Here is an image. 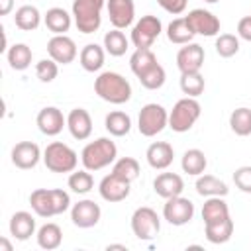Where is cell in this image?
Wrapping results in <instances>:
<instances>
[{
	"instance_id": "obj_1",
	"label": "cell",
	"mask_w": 251,
	"mask_h": 251,
	"mask_svg": "<svg viewBox=\"0 0 251 251\" xmlns=\"http://www.w3.org/2000/svg\"><path fill=\"white\" fill-rule=\"evenodd\" d=\"M29 206L39 218H53L69 210L71 196L63 188H37L29 194Z\"/></svg>"
},
{
	"instance_id": "obj_2",
	"label": "cell",
	"mask_w": 251,
	"mask_h": 251,
	"mask_svg": "<svg viewBox=\"0 0 251 251\" xmlns=\"http://www.w3.org/2000/svg\"><path fill=\"white\" fill-rule=\"evenodd\" d=\"M94 92L110 104H126L131 98V84L120 73L104 71L94 80Z\"/></svg>"
},
{
	"instance_id": "obj_3",
	"label": "cell",
	"mask_w": 251,
	"mask_h": 251,
	"mask_svg": "<svg viewBox=\"0 0 251 251\" xmlns=\"http://www.w3.org/2000/svg\"><path fill=\"white\" fill-rule=\"evenodd\" d=\"M116 157H118V147L110 137H98V139L86 143L80 153L82 167L88 169L90 173L106 169L108 165H112L116 161Z\"/></svg>"
},
{
	"instance_id": "obj_4",
	"label": "cell",
	"mask_w": 251,
	"mask_h": 251,
	"mask_svg": "<svg viewBox=\"0 0 251 251\" xmlns=\"http://www.w3.org/2000/svg\"><path fill=\"white\" fill-rule=\"evenodd\" d=\"M106 0H73V20L78 31L94 33L102 24V8Z\"/></svg>"
},
{
	"instance_id": "obj_5",
	"label": "cell",
	"mask_w": 251,
	"mask_h": 251,
	"mask_svg": "<svg viewBox=\"0 0 251 251\" xmlns=\"http://www.w3.org/2000/svg\"><path fill=\"white\" fill-rule=\"evenodd\" d=\"M43 163L51 173H73L78 165V155L63 141H53L43 149Z\"/></svg>"
},
{
	"instance_id": "obj_6",
	"label": "cell",
	"mask_w": 251,
	"mask_h": 251,
	"mask_svg": "<svg viewBox=\"0 0 251 251\" xmlns=\"http://www.w3.org/2000/svg\"><path fill=\"white\" fill-rule=\"evenodd\" d=\"M200 114H202L200 102L196 98L184 96L173 106V110L169 114V127L173 131H176V133H184L196 124Z\"/></svg>"
},
{
	"instance_id": "obj_7",
	"label": "cell",
	"mask_w": 251,
	"mask_h": 251,
	"mask_svg": "<svg viewBox=\"0 0 251 251\" xmlns=\"http://www.w3.org/2000/svg\"><path fill=\"white\" fill-rule=\"evenodd\" d=\"M169 126V112L157 104V102H149L139 110L137 116V129L143 137H155L157 133H161L165 127Z\"/></svg>"
},
{
	"instance_id": "obj_8",
	"label": "cell",
	"mask_w": 251,
	"mask_h": 251,
	"mask_svg": "<svg viewBox=\"0 0 251 251\" xmlns=\"http://www.w3.org/2000/svg\"><path fill=\"white\" fill-rule=\"evenodd\" d=\"M163 31V24L157 16H141L133 27H131V35H129V41L133 43L135 49H151L153 41L161 35Z\"/></svg>"
},
{
	"instance_id": "obj_9",
	"label": "cell",
	"mask_w": 251,
	"mask_h": 251,
	"mask_svg": "<svg viewBox=\"0 0 251 251\" xmlns=\"http://www.w3.org/2000/svg\"><path fill=\"white\" fill-rule=\"evenodd\" d=\"M131 231L141 241H149V239L157 237V233L161 231V220H159L157 212L149 206L137 208L131 214Z\"/></svg>"
},
{
	"instance_id": "obj_10",
	"label": "cell",
	"mask_w": 251,
	"mask_h": 251,
	"mask_svg": "<svg viewBox=\"0 0 251 251\" xmlns=\"http://www.w3.org/2000/svg\"><path fill=\"white\" fill-rule=\"evenodd\" d=\"M163 218L171 226H186L194 218V204H192V200L182 198V196L167 198V202L163 206Z\"/></svg>"
},
{
	"instance_id": "obj_11",
	"label": "cell",
	"mask_w": 251,
	"mask_h": 251,
	"mask_svg": "<svg viewBox=\"0 0 251 251\" xmlns=\"http://www.w3.org/2000/svg\"><path fill=\"white\" fill-rule=\"evenodd\" d=\"M190 29L196 35H206V37H214L220 33V20L204 8H194L188 12V16H184Z\"/></svg>"
},
{
	"instance_id": "obj_12",
	"label": "cell",
	"mask_w": 251,
	"mask_h": 251,
	"mask_svg": "<svg viewBox=\"0 0 251 251\" xmlns=\"http://www.w3.org/2000/svg\"><path fill=\"white\" fill-rule=\"evenodd\" d=\"M100 216H102V210L100 206L94 202V200H78L76 204H73L71 208V222L80 227V229H88V227H94L98 222H100Z\"/></svg>"
},
{
	"instance_id": "obj_13",
	"label": "cell",
	"mask_w": 251,
	"mask_h": 251,
	"mask_svg": "<svg viewBox=\"0 0 251 251\" xmlns=\"http://www.w3.org/2000/svg\"><path fill=\"white\" fill-rule=\"evenodd\" d=\"M47 53L49 57L59 63V65H69L76 59L78 55V49H76V43L69 37V35H53L49 41H47Z\"/></svg>"
},
{
	"instance_id": "obj_14",
	"label": "cell",
	"mask_w": 251,
	"mask_h": 251,
	"mask_svg": "<svg viewBox=\"0 0 251 251\" xmlns=\"http://www.w3.org/2000/svg\"><path fill=\"white\" fill-rule=\"evenodd\" d=\"M10 157H12L14 167H18L22 171H27V169L37 167L39 159H43L39 145L33 143V141H20V143H16L12 147V155Z\"/></svg>"
},
{
	"instance_id": "obj_15",
	"label": "cell",
	"mask_w": 251,
	"mask_h": 251,
	"mask_svg": "<svg viewBox=\"0 0 251 251\" xmlns=\"http://www.w3.org/2000/svg\"><path fill=\"white\" fill-rule=\"evenodd\" d=\"M204 47L198 43H186L176 53V67L180 73H198L204 65Z\"/></svg>"
},
{
	"instance_id": "obj_16",
	"label": "cell",
	"mask_w": 251,
	"mask_h": 251,
	"mask_svg": "<svg viewBox=\"0 0 251 251\" xmlns=\"http://www.w3.org/2000/svg\"><path fill=\"white\" fill-rule=\"evenodd\" d=\"M35 124H37V127L43 135L53 137V135H59L63 131V127L67 126V118L63 116V112L59 108L45 106V108L39 110V114L35 118Z\"/></svg>"
},
{
	"instance_id": "obj_17",
	"label": "cell",
	"mask_w": 251,
	"mask_h": 251,
	"mask_svg": "<svg viewBox=\"0 0 251 251\" xmlns=\"http://www.w3.org/2000/svg\"><path fill=\"white\" fill-rule=\"evenodd\" d=\"M110 24L116 29H126L133 24L135 18V4L133 0H108L106 2Z\"/></svg>"
},
{
	"instance_id": "obj_18",
	"label": "cell",
	"mask_w": 251,
	"mask_h": 251,
	"mask_svg": "<svg viewBox=\"0 0 251 251\" xmlns=\"http://www.w3.org/2000/svg\"><path fill=\"white\" fill-rule=\"evenodd\" d=\"M129 184H131V182H127V180L116 176L114 173H110V175H106V176L100 180L98 192H100V196H102L106 202H122V200H126V198L129 196V190H131Z\"/></svg>"
},
{
	"instance_id": "obj_19",
	"label": "cell",
	"mask_w": 251,
	"mask_h": 251,
	"mask_svg": "<svg viewBox=\"0 0 251 251\" xmlns=\"http://www.w3.org/2000/svg\"><path fill=\"white\" fill-rule=\"evenodd\" d=\"M67 127L75 139L84 141L92 133V118L84 108H73L67 114Z\"/></svg>"
},
{
	"instance_id": "obj_20",
	"label": "cell",
	"mask_w": 251,
	"mask_h": 251,
	"mask_svg": "<svg viewBox=\"0 0 251 251\" xmlns=\"http://www.w3.org/2000/svg\"><path fill=\"white\" fill-rule=\"evenodd\" d=\"M145 157H147V163H149L151 169L165 171L167 167H171V163L175 159V149L167 141H155V143H151L147 147Z\"/></svg>"
},
{
	"instance_id": "obj_21",
	"label": "cell",
	"mask_w": 251,
	"mask_h": 251,
	"mask_svg": "<svg viewBox=\"0 0 251 251\" xmlns=\"http://www.w3.org/2000/svg\"><path fill=\"white\" fill-rule=\"evenodd\" d=\"M153 190L157 192V196H161L165 200L167 198H175V196H180L182 194L184 180L176 173H161L153 180Z\"/></svg>"
},
{
	"instance_id": "obj_22",
	"label": "cell",
	"mask_w": 251,
	"mask_h": 251,
	"mask_svg": "<svg viewBox=\"0 0 251 251\" xmlns=\"http://www.w3.org/2000/svg\"><path fill=\"white\" fill-rule=\"evenodd\" d=\"M10 233L18 241L29 239L35 233V218L25 210H20V212L12 214V218H10Z\"/></svg>"
},
{
	"instance_id": "obj_23",
	"label": "cell",
	"mask_w": 251,
	"mask_h": 251,
	"mask_svg": "<svg viewBox=\"0 0 251 251\" xmlns=\"http://www.w3.org/2000/svg\"><path fill=\"white\" fill-rule=\"evenodd\" d=\"M43 22H45V27L53 33V35H63L65 31L71 29V24H73V14H69L65 8H49L43 16Z\"/></svg>"
},
{
	"instance_id": "obj_24",
	"label": "cell",
	"mask_w": 251,
	"mask_h": 251,
	"mask_svg": "<svg viewBox=\"0 0 251 251\" xmlns=\"http://www.w3.org/2000/svg\"><path fill=\"white\" fill-rule=\"evenodd\" d=\"M104 59H106V49L100 47L98 43H88L80 49L78 53V61H80V67L86 71V73H96L104 67Z\"/></svg>"
},
{
	"instance_id": "obj_25",
	"label": "cell",
	"mask_w": 251,
	"mask_h": 251,
	"mask_svg": "<svg viewBox=\"0 0 251 251\" xmlns=\"http://www.w3.org/2000/svg\"><path fill=\"white\" fill-rule=\"evenodd\" d=\"M194 186H196V192L200 196H204V198H210V196H226L229 192V188H227V184L224 180H220L214 175H204V173L198 175Z\"/></svg>"
},
{
	"instance_id": "obj_26",
	"label": "cell",
	"mask_w": 251,
	"mask_h": 251,
	"mask_svg": "<svg viewBox=\"0 0 251 251\" xmlns=\"http://www.w3.org/2000/svg\"><path fill=\"white\" fill-rule=\"evenodd\" d=\"M229 218V208L227 202L224 200V196H210L206 198L204 206H202V220L204 224H214L220 220Z\"/></svg>"
},
{
	"instance_id": "obj_27",
	"label": "cell",
	"mask_w": 251,
	"mask_h": 251,
	"mask_svg": "<svg viewBox=\"0 0 251 251\" xmlns=\"http://www.w3.org/2000/svg\"><path fill=\"white\" fill-rule=\"evenodd\" d=\"M204 235L214 245L229 241L231 235H233V220L226 218V220H220V222H214V224H204Z\"/></svg>"
},
{
	"instance_id": "obj_28",
	"label": "cell",
	"mask_w": 251,
	"mask_h": 251,
	"mask_svg": "<svg viewBox=\"0 0 251 251\" xmlns=\"http://www.w3.org/2000/svg\"><path fill=\"white\" fill-rule=\"evenodd\" d=\"M14 24H16V27L22 29V31H33V29H37L39 24H41V14H39V10H37L35 6L24 4V6H20V8L16 10V14H14Z\"/></svg>"
},
{
	"instance_id": "obj_29",
	"label": "cell",
	"mask_w": 251,
	"mask_h": 251,
	"mask_svg": "<svg viewBox=\"0 0 251 251\" xmlns=\"http://www.w3.org/2000/svg\"><path fill=\"white\" fill-rule=\"evenodd\" d=\"M104 127H106V131H108L110 135H114V137H124V135H127L129 129H131V118H129L126 112H122V110H114V112L106 114V118H104Z\"/></svg>"
},
{
	"instance_id": "obj_30",
	"label": "cell",
	"mask_w": 251,
	"mask_h": 251,
	"mask_svg": "<svg viewBox=\"0 0 251 251\" xmlns=\"http://www.w3.org/2000/svg\"><path fill=\"white\" fill-rule=\"evenodd\" d=\"M180 167H182V171H184L186 175L198 176V175H202V173L206 171L208 159H206L204 151H200V149H196V147H194V149H186V151L182 153Z\"/></svg>"
},
{
	"instance_id": "obj_31",
	"label": "cell",
	"mask_w": 251,
	"mask_h": 251,
	"mask_svg": "<svg viewBox=\"0 0 251 251\" xmlns=\"http://www.w3.org/2000/svg\"><path fill=\"white\" fill-rule=\"evenodd\" d=\"M63 243V231L57 224L53 222H47L43 224L39 229H37V245L41 249H47V251H53L57 249L59 245Z\"/></svg>"
},
{
	"instance_id": "obj_32",
	"label": "cell",
	"mask_w": 251,
	"mask_h": 251,
	"mask_svg": "<svg viewBox=\"0 0 251 251\" xmlns=\"http://www.w3.org/2000/svg\"><path fill=\"white\" fill-rule=\"evenodd\" d=\"M194 35H196V33L190 29L186 18H175V20L167 25V37H169V41L175 43V45H186V43L192 41Z\"/></svg>"
},
{
	"instance_id": "obj_33",
	"label": "cell",
	"mask_w": 251,
	"mask_h": 251,
	"mask_svg": "<svg viewBox=\"0 0 251 251\" xmlns=\"http://www.w3.org/2000/svg\"><path fill=\"white\" fill-rule=\"evenodd\" d=\"M6 59H8V65H10L14 71H25V69L31 65L33 53H31V49H29L25 43H14V45L6 51Z\"/></svg>"
},
{
	"instance_id": "obj_34",
	"label": "cell",
	"mask_w": 251,
	"mask_h": 251,
	"mask_svg": "<svg viewBox=\"0 0 251 251\" xmlns=\"http://www.w3.org/2000/svg\"><path fill=\"white\" fill-rule=\"evenodd\" d=\"M104 49L112 57H122L129 49V39L126 37V33L122 29H116L114 27V29H110V31L104 33Z\"/></svg>"
},
{
	"instance_id": "obj_35",
	"label": "cell",
	"mask_w": 251,
	"mask_h": 251,
	"mask_svg": "<svg viewBox=\"0 0 251 251\" xmlns=\"http://www.w3.org/2000/svg\"><path fill=\"white\" fill-rule=\"evenodd\" d=\"M157 57L151 49H135L129 57V67H131V73L135 76H141L143 73H147L149 69H153L157 65Z\"/></svg>"
},
{
	"instance_id": "obj_36",
	"label": "cell",
	"mask_w": 251,
	"mask_h": 251,
	"mask_svg": "<svg viewBox=\"0 0 251 251\" xmlns=\"http://www.w3.org/2000/svg\"><path fill=\"white\" fill-rule=\"evenodd\" d=\"M229 127L235 135L239 137H245V135H251V110L241 106V108H235L231 114H229Z\"/></svg>"
},
{
	"instance_id": "obj_37",
	"label": "cell",
	"mask_w": 251,
	"mask_h": 251,
	"mask_svg": "<svg viewBox=\"0 0 251 251\" xmlns=\"http://www.w3.org/2000/svg\"><path fill=\"white\" fill-rule=\"evenodd\" d=\"M112 173H114L116 176L127 180V182H133V180L139 176L141 169H139L137 159H133V157H122V159H116V161H114Z\"/></svg>"
},
{
	"instance_id": "obj_38",
	"label": "cell",
	"mask_w": 251,
	"mask_h": 251,
	"mask_svg": "<svg viewBox=\"0 0 251 251\" xmlns=\"http://www.w3.org/2000/svg\"><path fill=\"white\" fill-rule=\"evenodd\" d=\"M67 184H69V188H71L73 192H76V194H88V192L94 188V178H92V175H90L88 169H80V171L75 169V171L69 175Z\"/></svg>"
},
{
	"instance_id": "obj_39",
	"label": "cell",
	"mask_w": 251,
	"mask_h": 251,
	"mask_svg": "<svg viewBox=\"0 0 251 251\" xmlns=\"http://www.w3.org/2000/svg\"><path fill=\"white\" fill-rule=\"evenodd\" d=\"M204 76L198 73H180V90L190 96V98H198L204 92Z\"/></svg>"
},
{
	"instance_id": "obj_40",
	"label": "cell",
	"mask_w": 251,
	"mask_h": 251,
	"mask_svg": "<svg viewBox=\"0 0 251 251\" xmlns=\"http://www.w3.org/2000/svg\"><path fill=\"white\" fill-rule=\"evenodd\" d=\"M216 53L224 59H229L233 57L237 51H239V37L233 35V33H220L216 37Z\"/></svg>"
},
{
	"instance_id": "obj_41",
	"label": "cell",
	"mask_w": 251,
	"mask_h": 251,
	"mask_svg": "<svg viewBox=\"0 0 251 251\" xmlns=\"http://www.w3.org/2000/svg\"><path fill=\"white\" fill-rule=\"evenodd\" d=\"M137 78H139V82H141L143 88H147V90H159V88L165 84V80H167V73H165V69L157 63L153 69H149L147 73H143V75L137 76Z\"/></svg>"
},
{
	"instance_id": "obj_42",
	"label": "cell",
	"mask_w": 251,
	"mask_h": 251,
	"mask_svg": "<svg viewBox=\"0 0 251 251\" xmlns=\"http://www.w3.org/2000/svg\"><path fill=\"white\" fill-rule=\"evenodd\" d=\"M57 75H59V63H55L51 57L35 63V76L41 82H53L57 78Z\"/></svg>"
},
{
	"instance_id": "obj_43",
	"label": "cell",
	"mask_w": 251,
	"mask_h": 251,
	"mask_svg": "<svg viewBox=\"0 0 251 251\" xmlns=\"http://www.w3.org/2000/svg\"><path fill=\"white\" fill-rule=\"evenodd\" d=\"M233 182L235 186L245 192V194H251V165H243L239 169H235L233 173Z\"/></svg>"
},
{
	"instance_id": "obj_44",
	"label": "cell",
	"mask_w": 251,
	"mask_h": 251,
	"mask_svg": "<svg viewBox=\"0 0 251 251\" xmlns=\"http://www.w3.org/2000/svg\"><path fill=\"white\" fill-rule=\"evenodd\" d=\"M157 4H159L165 12H169V14H173V16H178V14H182V12L186 10L188 0H157Z\"/></svg>"
},
{
	"instance_id": "obj_45",
	"label": "cell",
	"mask_w": 251,
	"mask_h": 251,
	"mask_svg": "<svg viewBox=\"0 0 251 251\" xmlns=\"http://www.w3.org/2000/svg\"><path fill=\"white\" fill-rule=\"evenodd\" d=\"M237 35L245 41H251V16H245L237 22Z\"/></svg>"
},
{
	"instance_id": "obj_46",
	"label": "cell",
	"mask_w": 251,
	"mask_h": 251,
	"mask_svg": "<svg viewBox=\"0 0 251 251\" xmlns=\"http://www.w3.org/2000/svg\"><path fill=\"white\" fill-rule=\"evenodd\" d=\"M14 8V0H0V16H8Z\"/></svg>"
},
{
	"instance_id": "obj_47",
	"label": "cell",
	"mask_w": 251,
	"mask_h": 251,
	"mask_svg": "<svg viewBox=\"0 0 251 251\" xmlns=\"http://www.w3.org/2000/svg\"><path fill=\"white\" fill-rule=\"evenodd\" d=\"M0 251H12V245H10V241L6 237L0 239Z\"/></svg>"
},
{
	"instance_id": "obj_48",
	"label": "cell",
	"mask_w": 251,
	"mask_h": 251,
	"mask_svg": "<svg viewBox=\"0 0 251 251\" xmlns=\"http://www.w3.org/2000/svg\"><path fill=\"white\" fill-rule=\"evenodd\" d=\"M106 249H108V251H110V249H122V251H126L127 247H126V245H120V243H110Z\"/></svg>"
},
{
	"instance_id": "obj_49",
	"label": "cell",
	"mask_w": 251,
	"mask_h": 251,
	"mask_svg": "<svg viewBox=\"0 0 251 251\" xmlns=\"http://www.w3.org/2000/svg\"><path fill=\"white\" fill-rule=\"evenodd\" d=\"M204 2H208V4H216V2H220V0H204Z\"/></svg>"
}]
</instances>
